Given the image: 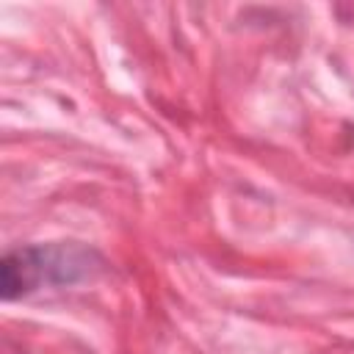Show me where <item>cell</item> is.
I'll return each mask as SVG.
<instances>
[{"label": "cell", "instance_id": "6da1fadb", "mask_svg": "<svg viewBox=\"0 0 354 354\" xmlns=\"http://www.w3.org/2000/svg\"><path fill=\"white\" fill-rule=\"evenodd\" d=\"M100 268V257L77 243L22 246L0 263V293L6 301L33 293L41 285H72L88 279Z\"/></svg>", "mask_w": 354, "mask_h": 354}]
</instances>
